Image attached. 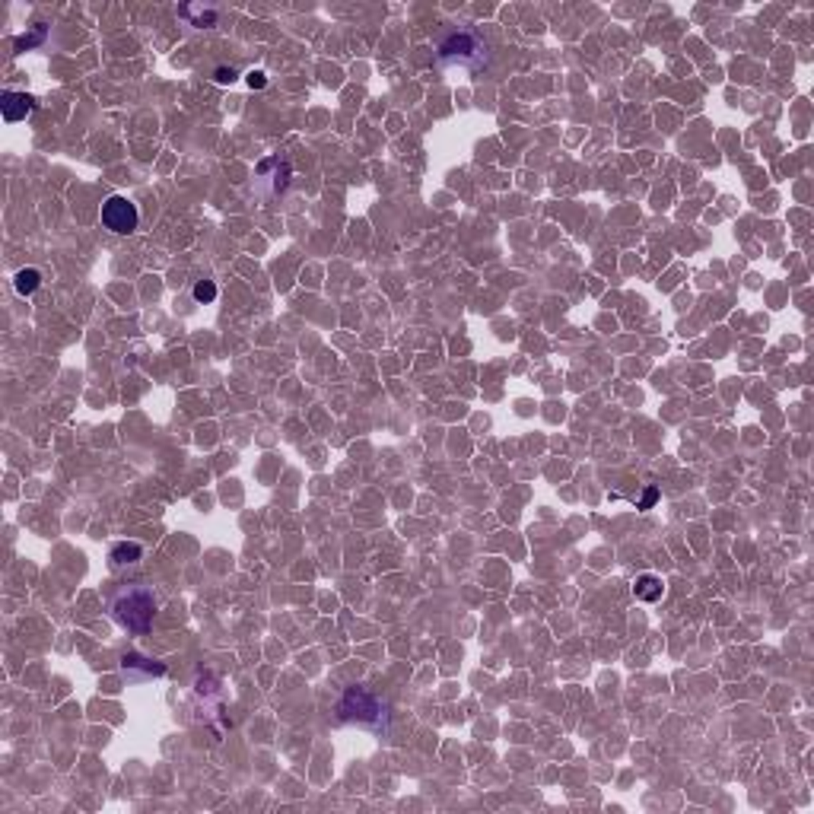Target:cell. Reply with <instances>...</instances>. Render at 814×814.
<instances>
[{
	"label": "cell",
	"instance_id": "cell-1",
	"mask_svg": "<svg viewBox=\"0 0 814 814\" xmlns=\"http://www.w3.org/2000/svg\"><path fill=\"white\" fill-rule=\"evenodd\" d=\"M338 709L340 719L357 722L362 729H385V703L366 687H347Z\"/></svg>",
	"mask_w": 814,
	"mask_h": 814
},
{
	"label": "cell",
	"instance_id": "cell-4",
	"mask_svg": "<svg viewBox=\"0 0 814 814\" xmlns=\"http://www.w3.org/2000/svg\"><path fill=\"white\" fill-rule=\"evenodd\" d=\"M140 223V214H137V204L125 194H112L102 201V226L115 236H131Z\"/></svg>",
	"mask_w": 814,
	"mask_h": 814
},
{
	"label": "cell",
	"instance_id": "cell-5",
	"mask_svg": "<svg viewBox=\"0 0 814 814\" xmlns=\"http://www.w3.org/2000/svg\"><path fill=\"white\" fill-rule=\"evenodd\" d=\"M121 674L127 681H150V678H162L166 674V665L153 659H143L137 652H125L121 655Z\"/></svg>",
	"mask_w": 814,
	"mask_h": 814
},
{
	"label": "cell",
	"instance_id": "cell-13",
	"mask_svg": "<svg viewBox=\"0 0 814 814\" xmlns=\"http://www.w3.org/2000/svg\"><path fill=\"white\" fill-rule=\"evenodd\" d=\"M236 77H239V71H232V67H216V73H214L216 83H232Z\"/></svg>",
	"mask_w": 814,
	"mask_h": 814
},
{
	"label": "cell",
	"instance_id": "cell-8",
	"mask_svg": "<svg viewBox=\"0 0 814 814\" xmlns=\"http://www.w3.org/2000/svg\"><path fill=\"white\" fill-rule=\"evenodd\" d=\"M13 286H16L19 296H32V293L42 286V273H38L36 268H23L16 277H13Z\"/></svg>",
	"mask_w": 814,
	"mask_h": 814
},
{
	"label": "cell",
	"instance_id": "cell-14",
	"mask_svg": "<svg viewBox=\"0 0 814 814\" xmlns=\"http://www.w3.org/2000/svg\"><path fill=\"white\" fill-rule=\"evenodd\" d=\"M245 80H249V86H251V90H264V86H268V77H264L261 71H251V73H249V77H245Z\"/></svg>",
	"mask_w": 814,
	"mask_h": 814
},
{
	"label": "cell",
	"instance_id": "cell-9",
	"mask_svg": "<svg viewBox=\"0 0 814 814\" xmlns=\"http://www.w3.org/2000/svg\"><path fill=\"white\" fill-rule=\"evenodd\" d=\"M143 557V544L137 541H121L112 547V563L115 566H125V563H134V560Z\"/></svg>",
	"mask_w": 814,
	"mask_h": 814
},
{
	"label": "cell",
	"instance_id": "cell-10",
	"mask_svg": "<svg viewBox=\"0 0 814 814\" xmlns=\"http://www.w3.org/2000/svg\"><path fill=\"white\" fill-rule=\"evenodd\" d=\"M45 36H48V26H45V23H36V26H32L29 36H19L16 42H13V48H16V51H29V48L42 45V42H45Z\"/></svg>",
	"mask_w": 814,
	"mask_h": 814
},
{
	"label": "cell",
	"instance_id": "cell-2",
	"mask_svg": "<svg viewBox=\"0 0 814 814\" xmlns=\"http://www.w3.org/2000/svg\"><path fill=\"white\" fill-rule=\"evenodd\" d=\"M156 617V598L150 588H131L115 601V620L131 633H147Z\"/></svg>",
	"mask_w": 814,
	"mask_h": 814
},
{
	"label": "cell",
	"instance_id": "cell-12",
	"mask_svg": "<svg viewBox=\"0 0 814 814\" xmlns=\"http://www.w3.org/2000/svg\"><path fill=\"white\" fill-rule=\"evenodd\" d=\"M182 16H194V26H214L216 23V13L214 10H204V6H182Z\"/></svg>",
	"mask_w": 814,
	"mask_h": 814
},
{
	"label": "cell",
	"instance_id": "cell-11",
	"mask_svg": "<svg viewBox=\"0 0 814 814\" xmlns=\"http://www.w3.org/2000/svg\"><path fill=\"white\" fill-rule=\"evenodd\" d=\"M191 296H194L197 303H214V299H216V283H214V280H197L194 290H191Z\"/></svg>",
	"mask_w": 814,
	"mask_h": 814
},
{
	"label": "cell",
	"instance_id": "cell-6",
	"mask_svg": "<svg viewBox=\"0 0 814 814\" xmlns=\"http://www.w3.org/2000/svg\"><path fill=\"white\" fill-rule=\"evenodd\" d=\"M36 108V95L29 93H16V90H6L4 95H0V112H4V121L6 125H16V121H23L26 115Z\"/></svg>",
	"mask_w": 814,
	"mask_h": 814
},
{
	"label": "cell",
	"instance_id": "cell-7",
	"mask_svg": "<svg viewBox=\"0 0 814 814\" xmlns=\"http://www.w3.org/2000/svg\"><path fill=\"white\" fill-rule=\"evenodd\" d=\"M633 595L640 601H646V605H655V601H662V595H665V583H662L659 576H652V573H646V576H640L633 583Z\"/></svg>",
	"mask_w": 814,
	"mask_h": 814
},
{
	"label": "cell",
	"instance_id": "cell-15",
	"mask_svg": "<svg viewBox=\"0 0 814 814\" xmlns=\"http://www.w3.org/2000/svg\"><path fill=\"white\" fill-rule=\"evenodd\" d=\"M659 499V490L655 487H649L646 494H642V499H640V509H652V503Z\"/></svg>",
	"mask_w": 814,
	"mask_h": 814
},
{
	"label": "cell",
	"instance_id": "cell-3",
	"mask_svg": "<svg viewBox=\"0 0 814 814\" xmlns=\"http://www.w3.org/2000/svg\"><path fill=\"white\" fill-rule=\"evenodd\" d=\"M484 42H481V36L477 32H468V29H461V32H452L449 38H442V45H439V58H442V64H458V67H474V64H481L484 61Z\"/></svg>",
	"mask_w": 814,
	"mask_h": 814
}]
</instances>
